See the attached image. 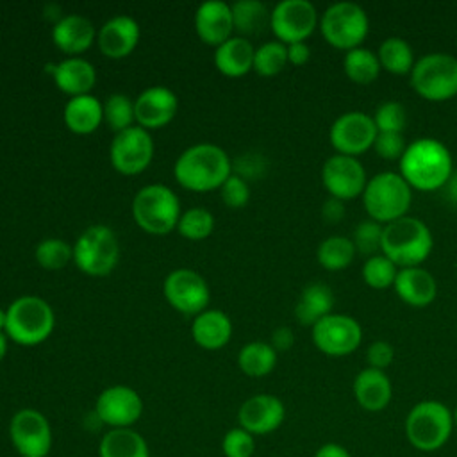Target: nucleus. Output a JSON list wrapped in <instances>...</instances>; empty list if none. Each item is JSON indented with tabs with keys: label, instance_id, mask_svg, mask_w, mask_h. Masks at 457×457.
<instances>
[{
	"label": "nucleus",
	"instance_id": "obj_1",
	"mask_svg": "<svg viewBox=\"0 0 457 457\" xmlns=\"http://www.w3.org/2000/svg\"><path fill=\"white\" fill-rule=\"evenodd\" d=\"M453 173L452 154L446 145L436 137H418L405 146L400 157V175L420 191H436L445 187Z\"/></svg>",
	"mask_w": 457,
	"mask_h": 457
},
{
	"label": "nucleus",
	"instance_id": "obj_2",
	"mask_svg": "<svg viewBox=\"0 0 457 457\" xmlns=\"http://www.w3.org/2000/svg\"><path fill=\"white\" fill-rule=\"evenodd\" d=\"M232 173L228 154L214 143H196L187 146L173 164L175 180L191 191H212L221 187Z\"/></svg>",
	"mask_w": 457,
	"mask_h": 457
},
{
	"label": "nucleus",
	"instance_id": "obj_3",
	"mask_svg": "<svg viewBox=\"0 0 457 457\" xmlns=\"http://www.w3.org/2000/svg\"><path fill=\"white\" fill-rule=\"evenodd\" d=\"M434 245L430 228L414 216H403L384 225L380 250L400 268L420 266Z\"/></svg>",
	"mask_w": 457,
	"mask_h": 457
},
{
	"label": "nucleus",
	"instance_id": "obj_4",
	"mask_svg": "<svg viewBox=\"0 0 457 457\" xmlns=\"http://www.w3.org/2000/svg\"><path fill=\"white\" fill-rule=\"evenodd\" d=\"M5 312L7 337L23 346L43 343L52 334L55 325L54 309L45 298L36 295H23L14 298Z\"/></svg>",
	"mask_w": 457,
	"mask_h": 457
},
{
	"label": "nucleus",
	"instance_id": "obj_5",
	"mask_svg": "<svg viewBox=\"0 0 457 457\" xmlns=\"http://www.w3.org/2000/svg\"><path fill=\"white\" fill-rule=\"evenodd\" d=\"M452 411L437 400H421L407 412L405 436L420 452H436L446 445L453 430Z\"/></svg>",
	"mask_w": 457,
	"mask_h": 457
},
{
	"label": "nucleus",
	"instance_id": "obj_6",
	"mask_svg": "<svg viewBox=\"0 0 457 457\" xmlns=\"http://www.w3.org/2000/svg\"><path fill=\"white\" fill-rule=\"evenodd\" d=\"M412 187L400 173L380 171L373 175L362 191L364 209L371 220L391 223L403 218L411 207Z\"/></svg>",
	"mask_w": 457,
	"mask_h": 457
},
{
	"label": "nucleus",
	"instance_id": "obj_7",
	"mask_svg": "<svg viewBox=\"0 0 457 457\" xmlns=\"http://www.w3.org/2000/svg\"><path fill=\"white\" fill-rule=\"evenodd\" d=\"M180 202L173 189L164 184L143 186L132 198L134 221L148 234H168L177 228Z\"/></svg>",
	"mask_w": 457,
	"mask_h": 457
},
{
	"label": "nucleus",
	"instance_id": "obj_8",
	"mask_svg": "<svg viewBox=\"0 0 457 457\" xmlns=\"http://www.w3.org/2000/svg\"><path fill=\"white\" fill-rule=\"evenodd\" d=\"M120 243L114 230L104 223L86 227L73 243L75 266L91 277L109 275L118 264Z\"/></svg>",
	"mask_w": 457,
	"mask_h": 457
},
{
	"label": "nucleus",
	"instance_id": "obj_9",
	"mask_svg": "<svg viewBox=\"0 0 457 457\" xmlns=\"http://www.w3.org/2000/svg\"><path fill=\"white\" fill-rule=\"evenodd\" d=\"M412 89L432 102L457 95V57L446 52H430L414 61L411 70Z\"/></svg>",
	"mask_w": 457,
	"mask_h": 457
},
{
	"label": "nucleus",
	"instance_id": "obj_10",
	"mask_svg": "<svg viewBox=\"0 0 457 457\" xmlns=\"http://www.w3.org/2000/svg\"><path fill=\"white\" fill-rule=\"evenodd\" d=\"M320 29L328 45L348 52L361 46L368 36L370 20L359 4L343 0L330 4L323 11L320 18Z\"/></svg>",
	"mask_w": 457,
	"mask_h": 457
},
{
	"label": "nucleus",
	"instance_id": "obj_11",
	"mask_svg": "<svg viewBox=\"0 0 457 457\" xmlns=\"http://www.w3.org/2000/svg\"><path fill=\"white\" fill-rule=\"evenodd\" d=\"M7 432L20 457H48L52 452V427L48 418L37 409H18L9 420Z\"/></svg>",
	"mask_w": 457,
	"mask_h": 457
},
{
	"label": "nucleus",
	"instance_id": "obj_12",
	"mask_svg": "<svg viewBox=\"0 0 457 457\" xmlns=\"http://www.w3.org/2000/svg\"><path fill=\"white\" fill-rule=\"evenodd\" d=\"M143 414V400L125 384L105 387L95 402V416L109 428H132Z\"/></svg>",
	"mask_w": 457,
	"mask_h": 457
},
{
	"label": "nucleus",
	"instance_id": "obj_13",
	"mask_svg": "<svg viewBox=\"0 0 457 457\" xmlns=\"http://www.w3.org/2000/svg\"><path fill=\"white\" fill-rule=\"evenodd\" d=\"M111 164L123 175L141 173L154 157V139L137 123L116 132L109 146Z\"/></svg>",
	"mask_w": 457,
	"mask_h": 457
},
{
	"label": "nucleus",
	"instance_id": "obj_14",
	"mask_svg": "<svg viewBox=\"0 0 457 457\" xmlns=\"http://www.w3.org/2000/svg\"><path fill=\"white\" fill-rule=\"evenodd\" d=\"M162 293L173 309L195 316L207 309L211 298L207 280L191 268L171 270L162 282Z\"/></svg>",
	"mask_w": 457,
	"mask_h": 457
},
{
	"label": "nucleus",
	"instance_id": "obj_15",
	"mask_svg": "<svg viewBox=\"0 0 457 457\" xmlns=\"http://www.w3.org/2000/svg\"><path fill=\"white\" fill-rule=\"evenodd\" d=\"M362 341L359 321L348 314H327L312 325V343L332 357H343L357 350Z\"/></svg>",
	"mask_w": 457,
	"mask_h": 457
},
{
	"label": "nucleus",
	"instance_id": "obj_16",
	"mask_svg": "<svg viewBox=\"0 0 457 457\" xmlns=\"http://www.w3.org/2000/svg\"><path fill=\"white\" fill-rule=\"evenodd\" d=\"M318 25V11L309 0H280L271 9L270 29L278 41H303Z\"/></svg>",
	"mask_w": 457,
	"mask_h": 457
},
{
	"label": "nucleus",
	"instance_id": "obj_17",
	"mask_svg": "<svg viewBox=\"0 0 457 457\" xmlns=\"http://www.w3.org/2000/svg\"><path fill=\"white\" fill-rule=\"evenodd\" d=\"M378 130L375 127L373 116L362 111H348L339 114L330 130L328 137L337 154L359 155L373 146Z\"/></svg>",
	"mask_w": 457,
	"mask_h": 457
},
{
	"label": "nucleus",
	"instance_id": "obj_18",
	"mask_svg": "<svg viewBox=\"0 0 457 457\" xmlns=\"http://www.w3.org/2000/svg\"><path fill=\"white\" fill-rule=\"evenodd\" d=\"M321 182L330 196L339 200H350L362 195L366 187V170L353 155L334 154L321 168Z\"/></svg>",
	"mask_w": 457,
	"mask_h": 457
},
{
	"label": "nucleus",
	"instance_id": "obj_19",
	"mask_svg": "<svg viewBox=\"0 0 457 457\" xmlns=\"http://www.w3.org/2000/svg\"><path fill=\"white\" fill-rule=\"evenodd\" d=\"M286 418V407L282 400L270 393H259L246 398L239 411V427L248 430L252 436H266L275 432Z\"/></svg>",
	"mask_w": 457,
	"mask_h": 457
},
{
	"label": "nucleus",
	"instance_id": "obj_20",
	"mask_svg": "<svg viewBox=\"0 0 457 457\" xmlns=\"http://www.w3.org/2000/svg\"><path fill=\"white\" fill-rule=\"evenodd\" d=\"M179 109L177 95L161 84L148 86L134 100L136 123L143 129H157L173 120Z\"/></svg>",
	"mask_w": 457,
	"mask_h": 457
},
{
	"label": "nucleus",
	"instance_id": "obj_21",
	"mask_svg": "<svg viewBox=\"0 0 457 457\" xmlns=\"http://www.w3.org/2000/svg\"><path fill=\"white\" fill-rule=\"evenodd\" d=\"M139 23L130 14H114L96 32V41L102 50L111 59H120L129 55L139 41Z\"/></svg>",
	"mask_w": 457,
	"mask_h": 457
},
{
	"label": "nucleus",
	"instance_id": "obj_22",
	"mask_svg": "<svg viewBox=\"0 0 457 457\" xmlns=\"http://www.w3.org/2000/svg\"><path fill=\"white\" fill-rule=\"evenodd\" d=\"M195 29L207 45H221L232 36L234 21L230 4L223 0H205L196 7Z\"/></svg>",
	"mask_w": 457,
	"mask_h": 457
},
{
	"label": "nucleus",
	"instance_id": "obj_23",
	"mask_svg": "<svg viewBox=\"0 0 457 457\" xmlns=\"http://www.w3.org/2000/svg\"><path fill=\"white\" fill-rule=\"evenodd\" d=\"M45 71L54 79L57 87L70 96L86 95L96 82V70L93 62L84 57H66L59 62H50Z\"/></svg>",
	"mask_w": 457,
	"mask_h": 457
},
{
	"label": "nucleus",
	"instance_id": "obj_24",
	"mask_svg": "<svg viewBox=\"0 0 457 457\" xmlns=\"http://www.w3.org/2000/svg\"><path fill=\"white\" fill-rule=\"evenodd\" d=\"M352 391L357 403L368 412L384 411L393 396V386L386 371L370 366L355 375Z\"/></svg>",
	"mask_w": 457,
	"mask_h": 457
},
{
	"label": "nucleus",
	"instance_id": "obj_25",
	"mask_svg": "<svg viewBox=\"0 0 457 457\" xmlns=\"http://www.w3.org/2000/svg\"><path fill=\"white\" fill-rule=\"evenodd\" d=\"M393 287L396 295L412 307H425L432 303L437 295L436 278L421 266L400 268Z\"/></svg>",
	"mask_w": 457,
	"mask_h": 457
},
{
	"label": "nucleus",
	"instance_id": "obj_26",
	"mask_svg": "<svg viewBox=\"0 0 457 457\" xmlns=\"http://www.w3.org/2000/svg\"><path fill=\"white\" fill-rule=\"evenodd\" d=\"M96 36L95 25L89 18L70 12L61 16L52 27V39L59 50L66 54H80L91 46Z\"/></svg>",
	"mask_w": 457,
	"mask_h": 457
},
{
	"label": "nucleus",
	"instance_id": "obj_27",
	"mask_svg": "<svg viewBox=\"0 0 457 457\" xmlns=\"http://www.w3.org/2000/svg\"><path fill=\"white\" fill-rule=\"evenodd\" d=\"M191 336L198 346L218 350L228 343L232 336V321L220 309H205L195 316Z\"/></svg>",
	"mask_w": 457,
	"mask_h": 457
},
{
	"label": "nucleus",
	"instance_id": "obj_28",
	"mask_svg": "<svg viewBox=\"0 0 457 457\" xmlns=\"http://www.w3.org/2000/svg\"><path fill=\"white\" fill-rule=\"evenodd\" d=\"M255 48L248 37L230 36L214 50V64L227 77H241L253 68Z\"/></svg>",
	"mask_w": 457,
	"mask_h": 457
},
{
	"label": "nucleus",
	"instance_id": "obj_29",
	"mask_svg": "<svg viewBox=\"0 0 457 457\" xmlns=\"http://www.w3.org/2000/svg\"><path fill=\"white\" fill-rule=\"evenodd\" d=\"M64 123L75 134H89L104 120V104L91 93L70 96L64 105Z\"/></svg>",
	"mask_w": 457,
	"mask_h": 457
},
{
	"label": "nucleus",
	"instance_id": "obj_30",
	"mask_svg": "<svg viewBox=\"0 0 457 457\" xmlns=\"http://www.w3.org/2000/svg\"><path fill=\"white\" fill-rule=\"evenodd\" d=\"M334 305V293L325 282L307 284L295 305V316L302 325H314L327 314H330Z\"/></svg>",
	"mask_w": 457,
	"mask_h": 457
},
{
	"label": "nucleus",
	"instance_id": "obj_31",
	"mask_svg": "<svg viewBox=\"0 0 457 457\" xmlns=\"http://www.w3.org/2000/svg\"><path fill=\"white\" fill-rule=\"evenodd\" d=\"M98 457H150V448L134 428H109L98 443Z\"/></svg>",
	"mask_w": 457,
	"mask_h": 457
},
{
	"label": "nucleus",
	"instance_id": "obj_32",
	"mask_svg": "<svg viewBox=\"0 0 457 457\" xmlns=\"http://www.w3.org/2000/svg\"><path fill=\"white\" fill-rule=\"evenodd\" d=\"M234 29L239 36H257L270 27L271 11L261 0H237L230 4Z\"/></svg>",
	"mask_w": 457,
	"mask_h": 457
},
{
	"label": "nucleus",
	"instance_id": "obj_33",
	"mask_svg": "<svg viewBox=\"0 0 457 457\" xmlns=\"http://www.w3.org/2000/svg\"><path fill=\"white\" fill-rule=\"evenodd\" d=\"M277 364V350L264 341H250L237 353V366L248 377H264Z\"/></svg>",
	"mask_w": 457,
	"mask_h": 457
},
{
	"label": "nucleus",
	"instance_id": "obj_34",
	"mask_svg": "<svg viewBox=\"0 0 457 457\" xmlns=\"http://www.w3.org/2000/svg\"><path fill=\"white\" fill-rule=\"evenodd\" d=\"M377 57L380 61V66L393 75L411 73L414 66V52L411 45L398 36L386 37L378 46Z\"/></svg>",
	"mask_w": 457,
	"mask_h": 457
},
{
	"label": "nucleus",
	"instance_id": "obj_35",
	"mask_svg": "<svg viewBox=\"0 0 457 457\" xmlns=\"http://www.w3.org/2000/svg\"><path fill=\"white\" fill-rule=\"evenodd\" d=\"M380 61L375 52L364 46L352 48L343 57V70L357 84H370L380 73Z\"/></svg>",
	"mask_w": 457,
	"mask_h": 457
},
{
	"label": "nucleus",
	"instance_id": "obj_36",
	"mask_svg": "<svg viewBox=\"0 0 457 457\" xmlns=\"http://www.w3.org/2000/svg\"><path fill=\"white\" fill-rule=\"evenodd\" d=\"M355 252L357 250L350 237L328 236L320 243V246L316 250V257H318V262L325 270L337 271V270L346 268L353 261Z\"/></svg>",
	"mask_w": 457,
	"mask_h": 457
},
{
	"label": "nucleus",
	"instance_id": "obj_37",
	"mask_svg": "<svg viewBox=\"0 0 457 457\" xmlns=\"http://www.w3.org/2000/svg\"><path fill=\"white\" fill-rule=\"evenodd\" d=\"M104 121L114 132H121L136 125L134 100L125 93H111L104 102Z\"/></svg>",
	"mask_w": 457,
	"mask_h": 457
},
{
	"label": "nucleus",
	"instance_id": "obj_38",
	"mask_svg": "<svg viewBox=\"0 0 457 457\" xmlns=\"http://www.w3.org/2000/svg\"><path fill=\"white\" fill-rule=\"evenodd\" d=\"M287 62V46L286 43L273 39L259 45L253 54V70L259 75L271 77L282 71Z\"/></svg>",
	"mask_w": 457,
	"mask_h": 457
},
{
	"label": "nucleus",
	"instance_id": "obj_39",
	"mask_svg": "<svg viewBox=\"0 0 457 457\" xmlns=\"http://www.w3.org/2000/svg\"><path fill=\"white\" fill-rule=\"evenodd\" d=\"M36 261L46 270H61L73 261V246L61 237H45L36 246Z\"/></svg>",
	"mask_w": 457,
	"mask_h": 457
},
{
	"label": "nucleus",
	"instance_id": "obj_40",
	"mask_svg": "<svg viewBox=\"0 0 457 457\" xmlns=\"http://www.w3.org/2000/svg\"><path fill=\"white\" fill-rule=\"evenodd\" d=\"M398 266L384 253L368 257L362 264V278L373 289H386L395 284Z\"/></svg>",
	"mask_w": 457,
	"mask_h": 457
},
{
	"label": "nucleus",
	"instance_id": "obj_41",
	"mask_svg": "<svg viewBox=\"0 0 457 457\" xmlns=\"http://www.w3.org/2000/svg\"><path fill=\"white\" fill-rule=\"evenodd\" d=\"M214 228V216L205 207H191L179 218L177 230L187 239H204Z\"/></svg>",
	"mask_w": 457,
	"mask_h": 457
},
{
	"label": "nucleus",
	"instance_id": "obj_42",
	"mask_svg": "<svg viewBox=\"0 0 457 457\" xmlns=\"http://www.w3.org/2000/svg\"><path fill=\"white\" fill-rule=\"evenodd\" d=\"M382 230H384L382 223H378L375 220H364L355 227L350 239L357 252L371 257L377 253V250H380Z\"/></svg>",
	"mask_w": 457,
	"mask_h": 457
},
{
	"label": "nucleus",
	"instance_id": "obj_43",
	"mask_svg": "<svg viewBox=\"0 0 457 457\" xmlns=\"http://www.w3.org/2000/svg\"><path fill=\"white\" fill-rule=\"evenodd\" d=\"M373 121L378 132H400L405 129L407 112L400 102L389 100L377 107L373 114Z\"/></svg>",
	"mask_w": 457,
	"mask_h": 457
},
{
	"label": "nucleus",
	"instance_id": "obj_44",
	"mask_svg": "<svg viewBox=\"0 0 457 457\" xmlns=\"http://www.w3.org/2000/svg\"><path fill=\"white\" fill-rule=\"evenodd\" d=\"M255 452V436L248 430L232 427L221 437V453L225 457H252Z\"/></svg>",
	"mask_w": 457,
	"mask_h": 457
},
{
	"label": "nucleus",
	"instance_id": "obj_45",
	"mask_svg": "<svg viewBox=\"0 0 457 457\" xmlns=\"http://www.w3.org/2000/svg\"><path fill=\"white\" fill-rule=\"evenodd\" d=\"M220 195H221V200L228 207H243V205H246V202L250 198V186H248L246 179H243L241 175L232 171L221 184Z\"/></svg>",
	"mask_w": 457,
	"mask_h": 457
},
{
	"label": "nucleus",
	"instance_id": "obj_46",
	"mask_svg": "<svg viewBox=\"0 0 457 457\" xmlns=\"http://www.w3.org/2000/svg\"><path fill=\"white\" fill-rule=\"evenodd\" d=\"M405 139L400 132H378L373 143L375 152L382 159H400L405 152Z\"/></svg>",
	"mask_w": 457,
	"mask_h": 457
},
{
	"label": "nucleus",
	"instance_id": "obj_47",
	"mask_svg": "<svg viewBox=\"0 0 457 457\" xmlns=\"http://www.w3.org/2000/svg\"><path fill=\"white\" fill-rule=\"evenodd\" d=\"M393 359H395V350H393L391 343H387L384 339L373 341L366 350V362L370 368L384 371L393 362Z\"/></svg>",
	"mask_w": 457,
	"mask_h": 457
},
{
	"label": "nucleus",
	"instance_id": "obj_48",
	"mask_svg": "<svg viewBox=\"0 0 457 457\" xmlns=\"http://www.w3.org/2000/svg\"><path fill=\"white\" fill-rule=\"evenodd\" d=\"M321 216L327 223H339L345 218V204L339 198L328 196L321 205Z\"/></svg>",
	"mask_w": 457,
	"mask_h": 457
},
{
	"label": "nucleus",
	"instance_id": "obj_49",
	"mask_svg": "<svg viewBox=\"0 0 457 457\" xmlns=\"http://www.w3.org/2000/svg\"><path fill=\"white\" fill-rule=\"evenodd\" d=\"M295 343V334L289 327H277L271 334V346L277 350V352H284V350H289Z\"/></svg>",
	"mask_w": 457,
	"mask_h": 457
},
{
	"label": "nucleus",
	"instance_id": "obj_50",
	"mask_svg": "<svg viewBox=\"0 0 457 457\" xmlns=\"http://www.w3.org/2000/svg\"><path fill=\"white\" fill-rule=\"evenodd\" d=\"M287 46V62L293 64H305L311 57V48L305 41H295L286 45Z\"/></svg>",
	"mask_w": 457,
	"mask_h": 457
},
{
	"label": "nucleus",
	"instance_id": "obj_51",
	"mask_svg": "<svg viewBox=\"0 0 457 457\" xmlns=\"http://www.w3.org/2000/svg\"><path fill=\"white\" fill-rule=\"evenodd\" d=\"M314 457H352V455H350V452H348L343 445H339V443H325V445H321V446L316 450Z\"/></svg>",
	"mask_w": 457,
	"mask_h": 457
},
{
	"label": "nucleus",
	"instance_id": "obj_52",
	"mask_svg": "<svg viewBox=\"0 0 457 457\" xmlns=\"http://www.w3.org/2000/svg\"><path fill=\"white\" fill-rule=\"evenodd\" d=\"M443 189H445L446 200H448L452 205L457 207V170L450 175V179H448V182L445 184Z\"/></svg>",
	"mask_w": 457,
	"mask_h": 457
},
{
	"label": "nucleus",
	"instance_id": "obj_53",
	"mask_svg": "<svg viewBox=\"0 0 457 457\" xmlns=\"http://www.w3.org/2000/svg\"><path fill=\"white\" fill-rule=\"evenodd\" d=\"M7 334L5 332H0V361L5 357L7 353Z\"/></svg>",
	"mask_w": 457,
	"mask_h": 457
},
{
	"label": "nucleus",
	"instance_id": "obj_54",
	"mask_svg": "<svg viewBox=\"0 0 457 457\" xmlns=\"http://www.w3.org/2000/svg\"><path fill=\"white\" fill-rule=\"evenodd\" d=\"M5 323H7V312L5 309H0V332H5Z\"/></svg>",
	"mask_w": 457,
	"mask_h": 457
},
{
	"label": "nucleus",
	"instance_id": "obj_55",
	"mask_svg": "<svg viewBox=\"0 0 457 457\" xmlns=\"http://www.w3.org/2000/svg\"><path fill=\"white\" fill-rule=\"evenodd\" d=\"M452 414H453V425H455V427H457V409H455V411H453V412H452Z\"/></svg>",
	"mask_w": 457,
	"mask_h": 457
}]
</instances>
